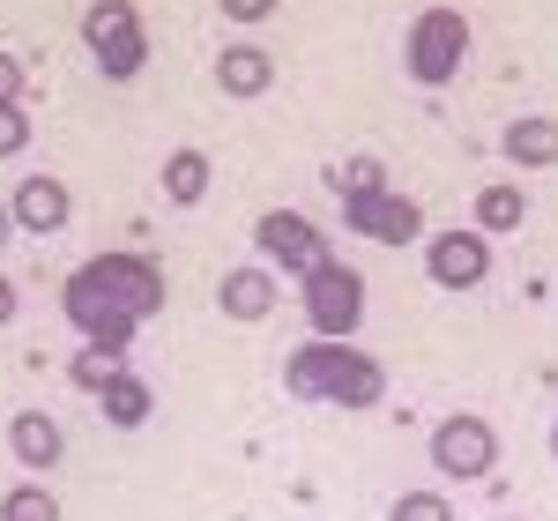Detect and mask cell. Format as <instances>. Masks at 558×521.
<instances>
[{
	"label": "cell",
	"instance_id": "1",
	"mask_svg": "<svg viewBox=\"0 0 558 521\" xmlns=\"http://www.w3.org/2000/svg\"><path fill=\"white\" fill-rule=\"evenodd\" d=\"M60 305H68V320L83 328L89 343L128 350L134 328H142L149 313H165V268L149 254H97L68 276Z\"/></svg>",
	"mask_w": 558,
	"mask_h": 521
},
{
	"label": "cell",
	"instance_id": "2",
	"mask_svg": "<svg viewBox=\"0 0 558 521\" xmlns=\"http://www.w3.org/2000/svg\"><path fill=\"white\" fill-rule=\"evenodd\" d=\"M283 388L299 402H343V410H373L387 402L380 358H365L357 343H299L283 365Z\"/></svg>",
	"mask_w": 558,
	"mask_h": 521
},
{
	"label": "cell",
	"instance_id": "3",
	"mask_svg": "<svg viewBox=\"0 0 558 521\" xmlns=\"http://www.w3.org/2000/svg\"><path fill=\"white\" fill-rule=\"evenodd\" d=\"M462 60H470V23H462V8H425V15L410 23V38H402L410 83L447 89L454 75H462Z\"/></svg>",
	"mask_w": 558,
	"mask_h": 521
},
{
	"label": "cell",
	"instance_id": "4",
	"mask_svg": "<svg viewBox=\"0 0 558 521\" xmlns=\"http://www.w3.org/2000/svg\"><path fill=\"white\" fill-rule=\"evenodd\" d=\"M305 320H313L320 343H350L357 320H365V276L343 268L336 254L320 260V268H305Z\"/></svg>",
	"mask_w": 558,
	"mask_h": 521
},
{
	"label": "cell",
	"instance_id": "5",
	"mask_svg": "<svg viewBox=\"0 0 558 521\" xmlns=\"http://www.w3.org/2000/svg\"><path fill=\"white\" fill-rule=\"evenodd\" d=\"M83 45H89V60H97V75H105V83H134V75H142V60H149L142 15H134L128 0H97V8L83 15Z\"/></svg>",
	"mask_w": 558,
	"mask_h": 521
},
{
	"label": "cell",
	"instance_id": "6",
	"mask_svg": "<svg viewBox=\"0 0 558 521\" xmlns=\"http://www.w3.org/2000/svg\"><path fill=\"white\" fill-rule=\"evenodd\" d=\"M492 462H499V433L484 425V417H439L432 425V470L439 477H454V484H476V477H492Z\"/></svg>",
	"mask_w": 558,
	"mask_h": 521
},
{
	"label": "cell",
	"instance_id": "7",
	"mask_svg": "<svg viewBox=\"0 0 558 521\" xmlns=\"http://www.w3.org/2000/svg\"><path fill=\"white\" fill-rule=\"evenodd\" d=\"M254 246H260L268 268H291V276H305V268H320V260H328L320 223H305L299 209H268V217L254 223Z\"/></svg>",
	"mask_w": 558,
	"mask_h": 521
},
{
	"label": "cell",
	"instance_id": "8",
	"mask_svg": "<svg viewBox=\"0 0 558 521\" xmlns=\"http://www.w3.org/2000/svg\"><path fill=\"white\" fill-rule=\"evenodd\" d=\"M343 223L357 231V239H373V246H410L417 231H425V209L410 202V194H357V202H343Z\"/></svg>",
	"mask_w": 558,
	"mask_h": 521
},
{
	"label": "cell",
	"instance_id": "9",
	"mask_svg": "<svg viewBox=\"0 0 558 521\" xmlns=\"http://www.w3.org/2000/svg\"><path fill=\"white\" fill-rule=\"evenodd\" d=\"M425 276L439 283V291H476L484 276H492V239L484 231H439L425 246Z\"/></svg>",
	"mask_w": 558,
	"mask_h": 521
},
{
	"label": "cell",
	"instance_id": "10",
	"mask_svg": "<svg viewBox=\"0 0 558 521\" xmlns=\"http://www.w3.org/2000/svg\"><path fill=\"white\" fill-rule=\"evenodd\" d=\"M8 217H15V231H31V239H52V231H68V217H75V194H68L60 179L31 172L23 186H15Z\"/></svg>",
	"mask_w": 558,
	"mask_h": 521
},
{
	"label": "cell",
	"instance_id": "11",
	"mask_svg": "<svg viewBox=\"0 0 558 521\" xmlns=\"http://www.w3.org/2000/svg\"><path fill=\"white\" fill-rule=\"evenodd\" d=\"M216 305H223V320H268L276 313V276L268 268H231L223 283H216Z\"/></svg>",
	"mask_w": 558,
	"mask_h": 521
},
{
	"label": "cell",
	"instance_id": "12",
	"mask_svg": "<svg viewBox=\"0 0 558 521\" xmlns=\"http://www.w3.org/2000/svg\"><path fill=\"white\" fill-rule=\"evenodd\" d=\"M8 455H15V462H23L31 477H45V470H52V462L68 455V439H60V425H52L45 410H23V417L8 425Z\"/></svg>",
	"mask_w": 558,
	"mask_h": 521
},
{
	"label": "cell",
	"instance_id": "13",
	"mask_svg": "<svg viewBox=\"0 0 558 521\" xmlns=\"http://www.w3.org/2000/svg\"><path fill=\"white\" fill-rule=\"evenodd\" d=\"M268 83H276L268 45H223V52H216V89H223V97H260Z\"/></svg>",
	"mask_w": 558,
	"mask_h": 521
},
{
	"label": "cell",
	"instance_id": "14",
	"mask_svg": "<svg viewBox=\"0 0 558 521\" xmlns=\"http://www.w3.org/2000/svg\"><path fill=\"white\" fill-rule=\"evenodd\" d=\"M499 149H507V165H521V172H544V165H558V120L521 112L514 128L499 134Z\"/></svg>",
	"mask_w": 558,
	"mask_h": 521
},
{
	"label": "cell",
	"instance_id": "15",
	"mask_svg": "<svg viewBox=\"0 0 558 521\" xmlns=\"http://www.w3.org/2000/svg\"><path fill=\"white\" fill-rule=\"evenodd\" d=\"M149 402H157V395H149V380H142V373H120V380H105V388H97V410H105L120 433L149 425Z\"/></svg>",
	"mask_w": 558,
	"mask_h": 521
},
{
	"label": "cell",
	"instance_id": "16",
	"mask_svg": "<svg viewBox=\"0 0 558 521\" xmlns=\"http://www.w3.org/2000/svg\"><path fill=\"white\" fill-rule=\"evenodd\" d=\"M521 217H529V202H521V186H507V179H492L484 194H476L470 223L484 231V239H499V231H521Z\"/></svg>",
	"mask_w": 558,
	"mask_h": 521
},
{
	"label": "cell",
	"instance_id": "17",
	"mask_svg": "<svg viewBox=\"0 0 558 521\" xmlns=\"http://www.w3.org/2000/svg\"><path fill=\"white\" fill-rule=\"evenodd\" d=\"M202 194H209V157L202 149H172L165 157V202L172 209H194Z\"/></svg>",
	"mask_w": 558,
	"mask_h": 521
},
{
	"label": "cell",
	"instance_id": "18",
	"mask_svg": "<svg viewBox=\"0 0 558 521\" xmlns=\"http://www.w3.org/2000/svg\"><path fill=\"white\" fill-rule=\"evenodd\" d=\"M120 373H128V350H112V343H83L75 350V365H68V380H75V388H105V380H120Z\"/></svg>",
	"mask_w": 558,
	"mask_h": 521
},
{
	"label": "cell",
	"instance_id": "19",
	"mask_svg": "<svg viewBox=\"0 0 558 521\" xmlns=\"http://www.w3.org/2000/svg\"><path fill=\"white\" fill-rule=\"evenodd\" d=\"M328 186H336L343 202H357V194H387V165L380 157H350V165L328 172Z\"/></svg>",
	"mask_w": 558,
	"mask_h": 521
},
{
	"label": "cell",
	"instance_id": "20",
	"mask_svg": "<svg viewBox=\"0 0 558 521\" xmlns=\"http://www.w3.org/2000/svg\"><path fill=\"white\" fill-rule=\"evenodd\" d=\"M0 521H60V499H52L45 484H15V492L0 499Z\"/></svg>",
	"mask_w": 558,
	"mask_h": 521
},
{
	"label": "cell",
	"instance_id": "21",
	"mask_svg": "<svg viewBox=\"0 0 558 521\" xmlns=\"http://www.w3.org/2000/svg\"><path fill=\"white\" fill-rule=\"evenodd\" d=\"M387 521H454V499L447 492H402L387 507Z\"/></svg>",
	"mask_w": 558,
	"mask_h": 521
},
{
	"label": "cell",
	"instance_id": "22",
	"mask_svg": "<svg viewBox=\"0 0 558 521\" xmlns=\"http://www.w3.org/2000/svg\"><path fill=\"white\" fill-rule=\"evenodd\" d=\"M15 149H31V112L23 105H0V157H15Z\"/></svg>",
	"mask_w": 558,
	"mask_h": 521
},
{
	"label": "cell",
	"instance_id": "23",
	"mask_svg": "<svg viewBox=\"0 0 558 521\" xmlns=\"http://www.w3.org/2000/svg\"><path fill=\"white\" fill-rule=\"evenodd\" d=\"M223 15H231V23H268L276 0H223Z\"/></svg>",
	"mask_w": 558,
	"mask_h": 521
},
{
	"label": "cell",
	"instance_id": "24",
	"mask_svg": "<svg viewBox=\"0 0 558 521\" xmlns=\"http://www.w3.org/2000/svg\"><path fill=\"white\" fill-rule=\"evenodd\" d=\"M23 97V68H15V52H0V105H15Z\"/></svg>",
	"mask_w": 558,
	"mask_h": 521
},
{
	"label": "cell",
	"instance_id": "25",
	"mask_svg": "<svg viewBox=\"0 0 558 521\" xmlns=\"http://www.w3.org/2000/svg\"><path fill=\"white\" fill-rule=\"evenodd\" d=\"M8 320H15V283L0 276V328H8Z\"/></svg>",
	"mask_w": 558,
	"mask_h": 521
},
{
	"label": "cell",
	"instance_id": "26",
	"mask_svg": "<svg viewBox=\"0 0 558 521\" xmlns=\"http://www.w3.org/2000/svg\"><path fill=\"white\" fill-rule=\"evenodd\" d=\"M8 239H15V217H8V202H0V246H8Z\"/></svg>",
	"mask_w": 558,
	"mask_h": 521
},
{
	"label": "cell",
	"instance_id": "27",
	"mask_svg": "<svg viewBox=\"0 0 558 521\" xmlns=\"http://www.w3.org/2000/svg\"><path fill=\"white\" fill-rule=\"evenodd\" d=\"M551 455H558V433H551Z\"/></svg>",
	"mask_w": 558,
	"mask_h": 521
}]
</instances>
